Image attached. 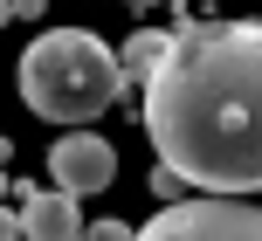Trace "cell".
<instances>
[{
  "mask_svg": "<svg viewBox=\"0 0 262 241\" xmlns=\"http://www.w3.org/2000/svg\"><path fill=\"white\" fill-rule=\"evenodd\" d=\"M145 138L200 193H262V28H186L145 69Z\"/></svg>",
  "mask_w": 262,
  "mask_h": 241,
  "instance_id": "6da1fadb",
  "label": "cell"
},
{
  "mask_svg": "<svg viewBox=\"0 0 262 241\" xmlns=\"http://www.w3.org/2000/svg\"><path fill=\"white\" fill-rule=\"evenodd\" d=\"M124 62L90 35V28H49L21 55V97L49 124H90L118 104Z\"/></svg>",
  "mask_w": 262,
  "mask_h": 241,
  "instance_id": "7a4b0ae2",
  "label": "cell"
},
{
  "mask_svg": "<svg viewBox=\"0 0 262 241\" xmlns=\"http://www.w3.org/2000/svg\"><path fill=\"white\" fill-rule=\"evenodd\" d=\"M131 241H262V207H249L242 193L166 200L159 221H145Z\"/></svg>",
  "mask_w": 262,
  "mask_h": 241,
  "instance_id": "3957f363",
  "label": "cell"
},
{
  "mask_svg": "<svg viewBox=\"0 0 262 241\" xmlns=\"http://www.w3.org/2000/svg\"><path fill=\"white\" fill-rule=\"evenodd\" d=\"M49 173H55V186H62V193H76V200H83V193H104L111 179H118V152H111L97 131H83V124H76L69 138H55Z\"/></svg>",
  "mask_w": 262,
  "mask_h": 241,
  "instance_id": "277c9868",
  "label": "cell"
},
{
  "mask_svg": "<svg viewBox=\"0 0 262 241\" xmlns=\"http://www.w3.org/2000/svg\"><path fill=\"white\" fill-rule=\"evenodd\" d=\"M21 234H28V241H83L76 193H62V186L28 193V207H21Z\"/></svg>",
  "mask_w": 262,
  "mask_h": 241,
  "instance_id": "5b68a950",
  "label": "cell"
},
{
  "mask_svg": "<svg viewBox=\"0 0 262 241\" xmlns=\"http://www.w3.org/2000/svg\"><path fill=\"white\" fill-rule=\"evenodd\" d=\"M166 49H172V35H166V28H138V35H131L124 49H118V62H124V69H138V76H145V69H152V62H159Z\"/></svg>",
  "mask_w": 262,
  "mask_h": 241,
  "instance_id": "8992f818",
  "label": "cell"
},
{
  "mask_svg": "<svg viewBox=\"0 0 262 241\" xmlns=\"http://www.w3.org/2000/svg\"><path fill=\"white\" fill-rule=\"evenodd\" d=\"M83 241H131V234L118 228V221H104V228H83Z\"/></svg>",
  "mask_w": 262,
  "mask_h": 241,
  "instance_id": "52a82bcc",
  "label": "cell"
},
{
  "mask_svg": "<svg viewBox=\"0 0 262 241\" xmlns=\"http://www.w3.org/2000/svg\"><path fill=\"white\" fill-rule=\"evenodd\" d=\"M41 14V0H14V21H35Z\"/></svg>",
  "mask_w": 262,
  "mask_h": 241,
  "instance_id": "ba28073f",
  "label": "cell"
},
{
  "mask_svg": "<svg viewBox=\"0 0 262 241\" xmlns=\"http://www.w3.org/2000/svg\"><path fill=\"white\" fill-rule=\"evenodd\" d=\"M7 21H14V0H0V28H7Z\"/></svg>",
  "mask_w": 262,
  "mask_h": 241,
  "instance_id": "9c48e42d",
  "label": "cell"
},
{
  "mask_svg": "<svg viewBox=\"0 0 262 241\" xmlns=\"http://www.w3.org/2000/svg\"><path fill=\"white\" fill-rule=\"evenodd\" d=\"M131 7H159V0H131Z\"/></svg>",
  "mask_w": 262,
  "mask_h": 241,
  "instance_id": "30bf717a",
  "label": "cell"
}]
</instances>
